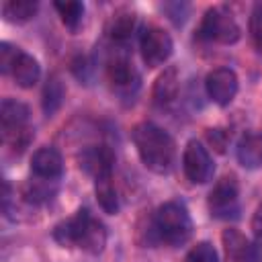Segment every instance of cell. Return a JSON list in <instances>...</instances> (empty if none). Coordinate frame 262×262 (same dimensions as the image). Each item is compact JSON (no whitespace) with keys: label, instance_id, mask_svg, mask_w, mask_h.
I'll list each match as a JSON object with an SVG mask.
<instances>
[{"label":"cell","instance_id":"6da1fadb","mask_svg":"<svg viewBox=\"0 0 262 262\" xmlns=\"http://www.w3.org/2000/svg\"><path fill=\"white\" fill-rule=\"evenodd\" d=\"M133 145L143 162V166L156 174H168L174 166V139L158 125L143 121L137 123L131 131Z\"/></svg>","mask_w":262,"mask_h":262},{"label":"cell","instance_id":"9a60e30c","mask_svg":"<svg viewBox=\"0 0 262 262\" xmlns=\"http://www.w3.org/2000/svg\"><path fill=\"white\" fill-rule=\"evenodd\" d=\"M10 76L14 78V82L20 86V88H33L37 82H39V76H41V68H39V61L25 53L23 49L18 51L16 55V61L10 70Z\"/></svg>","mask_w":262,"mask_h":262},{"label":"cell","instance_id":"7402d4cb","mask_svg":"<svg viewBox=\"0 0 262 262\" xmlns=\"http://www.w3.org/2000/svg\"><path fill=\"white\" fill-rule=\"evenodd\" d=\"M184 262H217V252L209 242H199L190 248Z\"/></svg>","mask_w":262,"mask_h":262},{"label":"cell","instance_id":"cb8c5ba5","mask_svg":"<svg viewBox=\"0 0 262 262\" xmlns=\"http://www.w3.org/2000/svg\"><path fill=\"white\" fill-rule=\"evenodd\" d=\"M250 31H252V39L258 45V49H262V2L254 4L252 16H250Z\"/></svg>","mask_w":262,"mask_h":262},{"label":"cell","instance_id":"8992f818","mask_svg":"<svg viewBox=\"0 0 262 262\" xmlns=\"http://www.w3.org/2000/svg\"><path fill=\"white\" fill-rule=\"evenodd\" d=\"M139 49H141V57H143L145 66L158 68L170 59V55L174 51V43H172V37L162 27L149 25L143 29V33L139 37Z\"/></svg>","mask_w":262,"mask_h":262},{"label":"cell","instance_id":"ba28073f","mask_svg":"<svg viewBox=\"0 0 262 262\" xmlns=\"http://www.w3.org/2000/svg\"><path fill=\"white\" fill-rule=\"evenodd\" d=\"M237 182L233 176H223L209 192V211L217 219H229L237 215Z\"/></svg>","mask_w":262,"mask_h":262},{"label":"cell","instance_id":"2e32d148","mask_svg":"<svg viewBox=\"0 0 262 262\" xmlns=\"http://www.w3.org/2000/svg\"><path fill=\"white\" fill-rule=\"evenodd\" d=\"M135 23H137L135 12H131V10H127V8H121V10H117V12L111 14V18H108V23H106V33H108V37H111L113 41L125 43V41L133 35Z\"/></svg>","mask_w":262,"mask_h":262},{"label":"cell","instance_id":"277c9868","mask_svg":"<svg viewBox=\"0 0 262 262\" xmlns=\"http://www.w3.org/2000/svg\"><path fill=\"white\" fill-rule=\"evenodd\" d=\"M0 127L2 141L12 149L23 151L33 139V131L29 125V106L14 98H4L0 104Z\"/></svg>","mask_w":262,"mask_h":262},{"label":"cell","instance_id":"ffe728a7","mask_svg":"<svg viewBox=\"0 0 262 262\" xmlns=\"http://www.w3.org/2000/svg\"><path fill=\"white\" fill-rule=\"evenodd\" d=\"M55 10L59 12V18L61 23L68 27V29H78V25L82 23V16H84V4L78 2V0H66V2H55L53 4Z\"/></svg>","mask_w":262,"mask_h":262},{"label":"cell","instance_id":"52a82bcc","mask_svg":"<svg viewBox=\"0 0 262 262\" xmlns=\"http://www.w3.org/2000/svg\"><path fill=\"white\" fill-rule=\"evenodd\" d=\"M182 170L186 174V178L194 184H205L211 176H213V160L207 151V147L196 141V139H190L182 151Z\"/></svg>","mask_w":262,"mask_h":262},{"label":"cell","instance_id":"e0dca14e","mask_svg":"<svg viewBox=\"0 0 262 262\" xmlns=\"http://www.w3.org/2000/svg\"><path fill=\"white\" fill-rule=\"evenodd\" d=\"M237 160L244 168L262 166V135L244 133L237 141Z\"/></svg>","mask_w":262,"mask_h":262},{"label":"cell","instance_id":"d6986e66","mask_svg":"<svg viewBox=\"0 0 262 262\" xmlns=\"http://www.w3.org/2000/svg\"><path fill=\"white\" fill-rule=\"evenodd\" d=\"M2 14L10 23H27L37 14V2H33V0H8L2 6Z\"/></svg>","mask_w":262,"mask_h":262},{"label":"cell","instance_id":"5bb4252c","mask_svg":"<svg viewBox=\"0 0 262 262\" xmlns=\"http://www.w3.org/2000/svg\"><path fill=\"white\" fill-rule=\"evenodd\" d=\"M221 242L227 262H254V246L242 231L229 227L221 233Z\"/></svg>","mask_w":262,"mask_h":262},{"label":"cell","instance_id":"9c48e42d","mask_svg":"<svg viewBox=\"0 0 262 262\" xmlns=\"http://www.w3.org/2000/svg\"><path fill=\"white\" fill-rule=\"evenodd\" d=\"M237 86V76L231 68H215L205 78V90L209 98L219 106H227L235 98Z\"/></svg>","mask_w":262,"mask_h":262},{"label":"cell","instance_id":"7c38bea8","mask_svg":"<svg viewBox=\"0 0 262 262\" xmlns=\"http://www.w3.org/2000/svg\"><path fill=\"white\" fill-rule=\"evenodd\" d=\"M31 172L43 180H57L63 174V160L55 147H39L31 156Z\"/></svg>","mask_w":262,"mask_h":262},{"label":"cell","instance_id":"8fae6325","mask_svg":"<svg viewBox=\"0 0 262 262\" xmlns=\"http://www.w3.org/2000/svg\"><path fill=\"white\" fill-rule=\"evenodd\" d=\"M106 76H108V82L111 86L117 90V92H131L139 86V74L135 72L133 63L129 61L127 55H113L106 63Z\"/></svg>","mask_w":262,"mask_h":262},{"label":"cell","instance_id":"3957f363","mask_svg":"<svg viewBox=\"0 0 262 262\" xmlns=\"http://www.w3.org/2000/svg\"><path fill=\"white\" fill-rule=\"evenodd\" d=\"M154 231L168 246H182L192 235V221L186 207L178 201H168L154 215Z\"/></svg>","mask_w":262,"mask_h":262},{"label":"cell","instance_id":"5b68a950","mask_svg":"<svg viewBox=\"0 0 262 262\" xmlns=\"http://www.w3.org/2000/svg\"><path fill=\"white\" fill-rule=\"evenodd\" d=\"M242 35V29L235 20V16L221 8V6H215V8H209L201 20V27H199V37L205 39V41H215V43H223V45H231L239 39Z\"/></svg>","mask_w":262,"mask_h":262},{"label":"cell","instance_id":"ac0fdd59","mask_svg":"<svg viewBox=\"0 0 262 262\" xmlns=\"http://www.w3.org/2000/svg\"><path fill=\"white\" fill-rule=\"evenodd\" d=\"M94 192H96V201L104 213L115 215L119 211V196H117V190L113 184V176L96 178L94 180Z\"/></svg>","mask_w":262,"mask_h":262},{"label":"cell","instance_id":"d4e9b609","mask_svg":"<svg viewBox=\"0 0 262 262\" xmlns=\"http://www.w3.org/2000/svg\"><path fill=\"white\" fill-rule=\"evenodd\" d=\"M207 137L209 141L213 143V147L217 151H225V145H227V133L223 129H209L207 131Z\"/></svg>","mask_w":262,"mask_h":262},{"label":"cell","instance_id":"4fadbf2b","mask_svg":"<svg viewBox=\"0 0 262 262\" xmlns=\"http://www.w3.org/2000/svg\"><path fill=\"white\" fill-rule=\"evenodd\" d=\"M178 92H180V76H178V70L174 66H170L158 76L154 90H151V98H154L156 106L170 108L178 100Z\"/></svg>","mask_w":262,"mask_h":262},{"label":"cell","instance_id":"7a4b0ae2","mask_svg":"<svg viewBox=\"0 0 262 262\" xmlns=\"http://www.w3.org/2000/svg\"><path fill=\"white\" fill-rule=\"evenodd\" d=\"M53 239L63 248H82L88 254H100L106 246V229L88 209H78L74 217L53 227Z\"/></svg>","mask_w":262,"mask_h":262},{"label":"cell","instance_id":"484cf974","mask_svg":"<svg viewBox=\"0 0 262 262\" xmlns=\"http://www.w3.org/2000/svg\"><path fill=\"white\" fill-rule=\"evenodd\" d=\"M252 231H254V235L258 239H262V205L252 215Z\"/></svg>","mask_w":262,"mask_h":262},{"label":"cell","instance_id":"44dd1931","mask_svg":"<svg viewBox=\"0 0 262 262\" xmlns=\"http://www.w3.org/2000/svg\"><path fill=\"white\" fill-rule=\"evenodd\" d=\"M61 100H63V86L55 76H51L43 88V111L47 115H53L59 108Z\"/></svg>","mask_w":262,"mask_h":262},{"label":"cell","instance_id":"603a6c76","mask_svg":"<svg viewBox=\"0 0 262 262\" xmlns=\"http://www.w3.org/2000/svg\"><path fill=\"white\" fill-rule=\"evenodd\" d=\"M18 47H14V45H10V43H0V70H2V74H10V70H12V66H14V61H16V55H18Z\"/></svg>","mask_w":262,"mask_h":262},{"label":"cell","instance_id":"30bf717a","mask_svg":"<svg viewBox=\"0 0 262 262\" xmlns=\"http://www.w3.org/2000/svg\"><path fill=\"white\" fill-rule=\"evenodd\" d=\"M80 166L94 180L104 178V176H113L115 154L108 145H88L80 154Z\"/></svg>","mask_w":262,"mask_h":262}]
</instances>
